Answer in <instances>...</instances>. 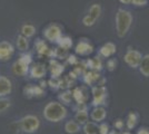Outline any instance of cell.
Instances as JSON below:
<instances>
[{
  "label": "cell",
  "mask_w": 149,
  "mask_h": 134,
  "mask_svg": "<svg viewBox=\"0 0 149 134\" xmlns=\"http://www.w3.org/2000/svg\"><path fill=\"white\" fill-rule=\"evenodd\" d=\"M116 66H117V60L115 58H110L107 62V68H108V70H110V72H112V70L115 69Z\"/></svg>",
  "instance_id": "33"
},
{
  "label": "cell",
  "mask_w": 149,
  "mask_h": 134,
  "mask_svg": "<svg viewBox=\"0 0 149 134\" xmlns=\"http://www.w3.org/2000/svg\"><path fill=\"white\" fill-rule=\"evenodd\" d=\"M106 115H107V112H106V109L102 107V106H95L93 109H91V113H90V117L93 122L98 123V122L104 121L106 119Z\"/></svg>",
  "instance_id": "11"
},
{
  "label": "cell",
  "mask_w": 149,
  "mask_h": 134,
  "mask_svg": "<svg viewBox=\"0 0 149 134\" xmlns=\"http://www.w3.org/2000/svg\"><path fill=\"white\" fill-rule=\"evenodd\" d=\"M72 98H74L78 104H81V103L86 102L87 95H86V93L84 92V88H82V87H77V88L74 89V92H72Z\"/></svg>",
  "instance_id": "16"
},
{
  "label": "cell",
  "mask_w": 149,
  "mask_h": 134,
  "mask_svg": "<svg viewBox=\"0 0 149 134\" xmlns=\"http://www.w3.org/2000/svg\"><path fill=\"white\" fill-rule=\"evenodd\" d=\"M137 134H149V130L146 128H139V131L137 132Z\"/></svg>",
  "instance_id": "38"
},
{
  "label": "cell",
  "mask_w": 149,
  "mask_h": 134,
  "mask_svg": "<svg viewBox=\"0 0 149 134\" xmlns=\"http://www.w3.org/2000/svg\"><path fill=\"white\" fill-rule=\"evenodd\" d=\"M117 47L113 43H106L105 45H102L99 49V54L105 58L111 57L112 55L116 53Z\"/></svg>",
  "instance_id": "12"
},
{
  "label": "cell",
  "mask_w": 149,
  "mask_h": 134,
  "mask_svg": "<svg viewBox=\"0 0 149 134\" xmlns=\"http://www.w3.org/2000/svg\"><path fill=\"white\" fill-rule=\"evenodd\" d=\"M100 75L97 70H91V72H88L85 74V83L88 85H93L95 83L99 82Z\"/></svg>",
  "instance_id": "15"
},
{
  "label": "cell",
  "mask_w": 149,
  "mask_h": 134,
  "mask_svg": "<svg viewBox=\"0 0 149 134\" xmlns=\"http://www.w3.org/2000/svg\"><path fill=\"white\" fill-rule=\"evenodd\" d=\"M54 55H55L57 58H65L68 54H67V51H66V49H63L61 47H58V48H56V51H54Z\"/></svg>",
  "instance_id": "32"
},
{
  "label": "cell",
  "mask_w": 149,
  "mask_h": 134,
  "mask_svg": "<svg viewBox=\"0 0 149 134\" xmlns=\"http://www.w3.org/2000/svg\"><path fill=\"white\" fill-rule=\"evenodd\" d=\"M13 72L17 76H25L29 72V64H27L25 60H22L19 57L18 60H16L13 65Z\"/></svg>",
  "instance_id": "8"
},
{
  "label": "cell",
  "mask_w": 149,
  "mask_h": 134,
  "mask_svg": "<svg viewBox=\"0 0 149 134\" xmlns=\"http://www.w3.org/2000/svg\"><path fill=\"white\" fill-rule=\"evenodd\" d=\"M24 93L28 97H33V96H41L44 94V89L42 87L38 86V85H28L24 89Z\"/></svg>",
  "instance_id": "13"
},
{
  "label": "cell",
  "mask_w": 149,
  "mask_h": 134,
  "mask_svg": "<svg viewBox=\"0 0 149 134\" xmlns=\"http://www.w3.org/2000/svg\"><path fill=\"white\" fill-rule=\"evenodd\" d=\"M17 48H18L20 51H27L29 49V41H28V38H26L25 36L20 35L17 37Z\"/></svg>",
  "instance_id": "20"
},
{
  "label": "cell",
  "mask_w": 149,
  "mask_h": 134,
  "mask_svg": "<svg viewBox=\"0 0 149 134\" xmlns=\"http://www.w3.org/2000/svg\"><path fill=\"white\" fill-rule=\"evenodd\" d=\"M74 51H76V54H78L80 56H87V55H90L93 51V47L89 41L82 39L77 44L76 48H74Z\"/></svg>",
  "instance_id": "9"
},
{
  "label": "cell",
  "mask_w": 149,
  "mask_h": 134,
  "mask_svg": "<svg viewBox=\"0 0 149 134\" xmlns=\"http://www.w3.org/2000/svg\"><path fill=\"white\" fill-rule=\"evenodd\" d=\"M29 73H30L32 78L40 79V78H42L46 75V68H45V66L42 64H35L30 68Z\"/></svg>",
  "instance_id": "14"
},
{
  "label": "cell",
  "mask_w": 149,
  "mask_h": 134,
  "mask_svg": "<svg viewBox=\"0 0 149 134\" xmlns=\"http://www.w3.org/2000/svg\"><path fill=\"white\" fill-rule=\"evenodd\" d=\"M36 32V28L33 25H30V24H26L21 27V35L25 36L26 38H30L35 35Z\"/></svg>",
  "instance_id": "21"
},
{
  "label": "cell",
  "mask_w": 149,
  "mask_h": 134,
  "mask_svg": "<svg viewBox=\"0 0 149 134\" xmlns=\"http://www.w3.org/2000/svg\"><path fill=\"white\" fill-rule=\"evenodd\" d=\"M57 44H58L59 47L68 51L69 48H71V46H72V40H71V38L67 37V36H61V38L57 41Z\"/></svg>",
  "instance_id": "27"
},
{
  "label": "cell",
  "mask_w": 149,
  "mask_h": 134,
  "mask_svg": "<svg viewBox=\"0 0 149 134\" xmlns=\"http://www.w3.org/2000/svg\"><path fill=\"white\" fill-rule=\"evenodd\" d=\"M93 106H101L105 104L107 97V89L105 86H95L93 87Z\"/></svg>",
  "instance_id": "6"
},
{
  "label": "cell",
  "mask_w": 149,
  "mask_h": 134,
  "mask_svg": "<svg viewBox=\"0 0 149 134\" xmlns=\"http://www.w3.org/2000/svg\"><path fill=\"white\" fill-rule=\"evenodd\" d=\"M137 123H138V115H137V113H135V112H130V113L128 114L127 122H126L127 128H129V130H131V128H134L135 126H136Z\"/></svg>",
  "instance_id": "25"
},
{
  "label": "cell",
  "mask_w": 149,
  "mask_h": 134,
  "mask_svg": "<svg viewBox=\"0 0 149 134\" xmlns=\"http://www.w3.org/2000/svg\"><path fill=\"white\" fill-rule=\"evenodd\" d=\"M96 21H97V20L93 19V17H90L89 15H86V16L82 18V24L86 26V27H91V26H93L96 24Z\"/></svg>",
  "instance_id": "31"
},
{
  "label": "cell",
  "mask_w": 149,
  "mask_h": 134,
  "mask_svg": "<svg viewBox=\"0 0 149 134\" xmlns=\"http://www.w3.org/2000/svg\"><path fill=\"white\" fill-rule=\"evenodd\" d=\"M121 4H125V5H129V4H131L132 2V0H119Z\"/></svg>",
  "instance_id": "39"
},
{
  "label": "cell",
  "mask_w": 149,
  "mask_h": 134,
  "mask_svg": "<svg viewBox=\"0 0 149 134\" xmlns=\"http://www.w3.org/2000/svg\"><path fill=\"white\" fill-rule=\"evenodd\" d=\"M110 130H109V125L106 124V123H102L99 125V134H109Z\"/></svg>",
  "instance_id": "34"
},
{
  "label": "cell",
  "mask_w": 149,
  "mask_h": 134,
  "mask_svg": "<svg viewBox=\"0 0 149 134\" xmlns=\"http://www.w3.org/2000/svg\"><path fill=\"white\" fill-rule=\"evenodd\" d=\"M36 49H37L39 55H46V54L49 51L48 47L45 44V41L40 40V39H38V41L36 43Z\"/></svg>",
  "instance_id": "29"
},
{
  "label": "cell",
  "mask_w": 149,
  "mask_h": 134,
  "mask_svg": "<svg viewBox=\"0 0 149 134\" xmlns=\"http://www.w3.org/2000/svg\"><path fill=\"white\" fill-rule=\"evenodd\" d=\"M15 53V47L10 41H0V60L1 62H6L8 59H10L11 56Z\"/></svg>",
  "instance_id": "7"
},
{
  "label": "cell",
  "mask_w": 149,
  "mask_h": 134,
  "mask_svg": "<svg viewBox=\"0 0 149 134\" xmlns=\"http://www.w3.org/2000/svg\"><path fill=\"white\" fill-rule=\"evenodd\" d=\"M88 15L90 17H93V19H99L100 15H101V7H100L99 4H93L90 6L89 8V11H88Z\"/></svg>",
  "instance_id": "22"
},
{
  "label": "cell",
  "mask_w": 149,
  "mask_h": 134,
  "mask_svg": "<svg viewBox=\"0 0 149 134\" xmlns=\"http://www.w3.org/2000/svg\"><path fill=\"white\" fill-rule=\"evenodd\" d=\"M109 134H118V133L116 132V130H112V131H110V132H109Z\"/></svg>",
  "instance_id": "40"
},
{
  "label": "cell",
  "mask_w": 149,
  "mask_h": 134,
  "mask_svg": "<svg viewBox=\"0 0 149 134\" xmlns=\"http://www.w3.org/2000/svg\"><path fill=\"white\" fill-rule=\"evenodd\" d=\"M132 24V15L126 9H118L116 13V32L118 37H125Z\"/></svg>",
  "instance_id": "2"
},
{
  "label": "cell",
  "mask_w": 149,
  "mask_h": 134,
  "mask_svg": "<svg viewBox=\"0 0 149 134\" xmlns=\"http://www.w3.org/2000/svg\"><path fill=\"white\" fill-rule=\"evenodd\" d=\"M87 64H88V67L93 70H97V72H98V70L102 69L101 60H100V58H98V57H95V58L89 59V60L87 62Z\"/></svg>",
  "instance_id": "26"
},
{
  "label": "cell",
  "mask_w": 149,
  "mask_h": 134,
  "mask_svg": "<svg viewBox=\"0 0 149 134\" xmlns=\"http://www.w3.org/2000/svg\"><path fill=\"white\" fill-rule=\"evenodd\" d=\"M67 116V109L59 102H49L44 109V117L48 122L58 123Z\"/></svg>",
  "instance_id": "1"
},
{
  "label": "cell",
  "mask_w": 149,
  "mask_h": 134,
  "mask_svg": "<svg viewBox=\"0 0 149 134\" xmlns=\"http://www.w3.org/2000/svg\"><path fill=\"white\" fill-rule=\"evenodd\" d=\"M68 62H69V64H76V63H77V58H76V56H74V55H72V56H69Z\"/></svg>",
  "instance_id": "37"
},
{
  "label": "cell",
  "mask_w": 149,
  "mask_h": 134,
  "mask_svg": "<svg viewBox=\"0 0 149 134\" xmlns=\"http://www.w3.org/2000/svg\"><path fill=\"white\" fill-rule=\"evenodd\" d=\"M88 117H89V115H88V113H87V109H85V111H78V112L76 113V116H74L76 122L79 123L80 125H84V124L87 123Z\"/></svg>",
  "instance_id": "24"
},
{
  "label": "cell",
  "mask_w": 149,
  "mask_h": 134,
  "mask_svg": "<svg viewBox=\"0 0 149 134\" xmlns=\"http://www.w3.org/2000/svg\"><path fill=\"white\" fill-rule=\"evenodd\" d=\"M59 100H60L61 103H63V104H67V105L70 104L71 100H72V92L69 91V89L65 91L63 93H61V94L59 95Z\"/></svg>",
  "instance_id": "28"
},
{
  "label": "cell",
  "mask_w": 149,
  "mask_h": 134,
  "mask_svg": "<svg viewBox=\"0 0 149 134\" xmlns=\"http://www.w3.org/2000/svg\"><path fill=\"white\" fill-rule=\"evenodd\" d=\"M50 65H51L50 70H51V75H52V77H54V78H57V77L60 76V74L63 72V66L60 65L59 63H57V62H51Z\"/></svg>",
  "instance_id": "23"
},
{
  "label": "cell",
  "mask_w": 149,
  "mask_h": 134,
  "mask_svg": "<svg viewBox=\"0 0 149 134\" xmlns=\"http://www.w3.org/2000/svg\"><path fill=\"white\" fill-rule=\"evenodd\" d=\"M143 59V54L136 49H128L125 54L124 60L125 63L131 68H138Z\"/></svg>",
  "instance_id": "4"
},
{
  "label": "cell",
  "mask_w": 149,
  "mask_h": 134,
  "mask_svg": "<svg viewBox=\"0 0 149 134\" xmlns=\"http://www.w3.org/2000/svg\"><path fill=\"white\" fill-rule=\"evenodd\" d=\"M20 128L25 132V133L31 134L35 133L40 126V121L36 115H26L24 116L20 121H19Z\"/></svg>",
  "instance_id": "3"
},
{
  "label": "cell",
  "mask_w": 149,
  "mask_h": 134,
  "mask_svg": "<svg viewBox=\"0 0 149 134\" xmlns=\"http://www.w3.org/2000/svg\"><path fill=\"white\" fill-rule=\"evenodd\" d=\"M80 124L76 121H68L65 124V131L68 134H76L80 131Z\"/></svg>",
  "instance_id": "17"
},
{
  "label": "cell",
  "mask_w": 149,
  "mask_h": 134,
  "mask_svg": "<svg viewBox=\"0 0 149 134\" xmlns=\"http://www.w3.org/2000/svg\"><path fill=\"white\" fill-rule=\"evenodd\" d=\"M147 2H148V0H132L131 4L135 5L136 7H143V6H146Z\"/></svg>",
  "instance_id": "35"
},
{
  "label": "cell",
  "mask_w": 149,
  "mask_h": 134,
  "mask_svg": "<svg viewBox=\"0 0 149 134\" xmlns=\"http://www.w3.org/2000/svg\"><path fill=\"white\" fill-rule=\"evenodd\" d=\"M113 126H115L116 130H121V128H124V122L121 121V120H117L113 123Z\"/></svg>",
  "instance_id": "36"
},
{
  "label": "cell",
  "mask_w": 149,
  "mask_h": 134,
  "mask_svg": "<svg viewBox=\"0 0 149 134\" xmlns=\"http://www.w3.org/2000/svg\"><path fill=\"white\" fill-rule=\"evenodd\" d=\"M138 68H139V72L143 74V76L149 77V54L143 56L141 63H140Z\"/></svg>",
  "instance_id": "18"
},
{
  "label": "cell",
  "mask_w": 149,
  "mask_h": 134,
  "mask_svg": "<svg viewBox=\"0 0 149 134\" xmlns=\"http://www.w3.org/2000/svg\"><path fill=\"white\" fill-rule=\"evenodd\" d=\"M11 103H10V100L7 98V97H0V113H3L6 112L7 109L10 107Z\"/></svg>",
  "instance_id": "30"
},
{
  "label": "cell",
  "mask_w": 149,
  "mask_h": 134,
  "mask_svg": "<svg viewBox=\"0 0 149 134\" xmlns=\"http://www.w3.org/2000/svg\"><path fill=\"white\" fill-rule=\"evenodd\" d=\"M61 36H62L61 27L56 25V24L47 26L44 29V37L47 40H49V41L57 43L59 39L61 38Z\"/></svg>",
  "instance_id": "5"
},
{
  "label": "cell",
  "mask_w": 149,
  "mask_h": 134,
  "mask_svg": "<svg viewBox=\"0 0 149 134\" xmlns=\"http://www.w3.org/2000/svg\"><path fill=\"white\" fill-rule=\"evenodd\" d=\"M120 134H131V133H129V132H121Z\"/></svg>",
  "instance_id": "41"
},
{
  "label": "cell",
  "mask_w": 149,
  "mask_h": 134,
  "mask_svg": "<svg viewBox=\"0 0 149 134\" xmlns=\"http://www.w3.org/2000/svg\"><path fill=\"white\" fill-rule=\"evenodd\" d=\"M84 132L85 134H98L99 133V126L96 124V122H87L84 124Z\"/></svg>",
  "instance_id": "19"
},
{
  "label": "cell",
  "mask_w": 149,
  "mask_h": 134,
  "mask_svg": "<svg viewBox=\"0 0 149 134\" xmlns=\"http://www.w3.org/2000/svg\"><path fill=\"white\" fill-rule=\"evenodd\" d=\"M13 91V83L6 76H0V97H6Z\"/></svg>",
  "instance_id": "10"
}]
</instances>
